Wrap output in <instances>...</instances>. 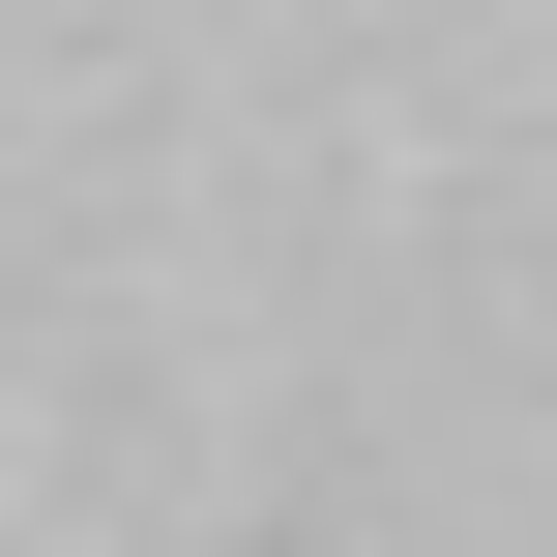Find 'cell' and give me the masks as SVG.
Returning <instances> with one entry per match:
<instances>
[]
</instances>
